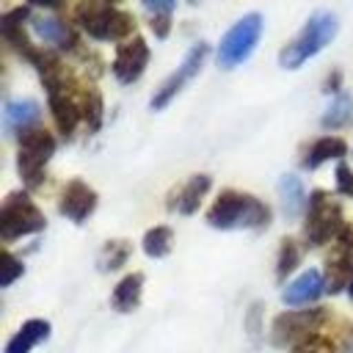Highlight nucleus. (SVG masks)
Masks as SVG:
<instances>
[{
    "label": "nucleus",
    "instance_id": "1",
    "mask_svg": "<svg viewBox=\"0 0 353 353\" xmlns=\"http://www.w3.org/2000/svg\"><path fill=\"white\" fill-rule=\"evenodd\" d=\"M207 223L215 229H262L270 223V207L251 193L223 190L210 207Z\"/></svg>",
    "mask_w": 353,
    "mask_h": 353
},
{
    "label": "nucleus",
    "instance_id": "2",
    "mask_svg": "<svg viewBox=\"0 0 353 353\" xmlns=\"http://www.w3.org/2000/svg\"><path fill=\"white\" fill-rule=\"evenodd\" d=\"M336 30H339V22H336V17L331 11H314L306 19V25L301 28V33L281 50L279 63L284 69H298L301 63H306L309 58H314L336 36Z\"/></svg>",
    "mask_w": 353,
    "mask_h": 353
},
{
    "label": "nucleus",
    "instance_id": "3",
    "mask_svg": "<svg viewBox=\"0 0 353 353\" xmlns=\"http://www.w3.org/2000/svg\"><path fill=\"white\" fill-rule=\"evenodd\" d=\"M77 22L91 39H99V41H116V39L130 36L132 30V17L108 3L77 6Z\"/></svg>",
    "mask_w": 353,
    "mask_h": 353
},
{
    "label": "nucleus",
    "instance_id": "4",
    "mask_svg": "<svg viewBox=\"0 0 353 353\" xmlns=\"http://www.w3.org/2000/svg\"><path fill=\"white\" fill-rule=\"evenodd\" d=\"M55 152V138L41 130V127H30L19 135V152H17V171L22 176V182L28 188H39L41 185V174L47 160Z\"/></svg>",
    "mask_w": 353,
    "mask_h": 353
},
{
    "label": "nucleus",
    "instance_id": "5",
    "mask_svg": "<svg viewBox=\"0 0 353 353\" xmlns=\"http://www.w3.org/2000/svg\"><path fill=\"white\" fill-rule=\"evenodd\" d=\"M342 207L325 193V190H312L309 193V212H306V240L312 245H325L328 240H336L342 232Z\"/></svg>",
    "mask_w": 353,
    "mask_h": 353
},
{
    "label": "nucleus",
    "instance_id": "6",
    "mask_svg": "<svg viewBox=\"0 0 353 353\" xmlns=\"http://www.w3.org/2000/svg\"><path fill=\"white\" fill-rule=\"evenodd\" d=\"M44 229V215L41 210L28 199V193H8V199L0 207V237L6 243L36 234Z\"/></svg>",
    "mask_w": 353,
    "mask_h": 353
},
{
    "label": "nucleus",
    "instance_id": "7",
    "mask_svg": "<svg viewBox=\"0 0 353 353\" xmlns=\"http://www.w3.org/2000/svg\"><path fill=\"white\" fill-rule=\"evenodd\" d=\"M259 36H262V17H259V14H245V17H240V19L226 30V36L221 39L218 63H221L223 69H232V66L243 63V61L254 52Z\"/></svg>",
    "mask_w": 353,
    "mask_h": 353
},
{
    "label": "nucleus",
    "instance_id": "8",
    "mask_svg": "<svg viewBox=\"0 0 353 353\" xmlns=\"http://www.w3.org/2000/svg\"><path fill=\"white\" fill-rule=\"evenodd\" d=\"M325 312L323 309H298V312H281L270 325V339L279 347H295L298 342L317 334L323 325Z\"/></svg>",
    "mask_w": 353,
    "mask_h": 353
},
{
    "label": "nucleus",
    "instance_id": "9",
    "mask_svg": "<svg viewBox=\"0 0 353 353\" xmlns=\"http://www.w3.org/2000/svg\"><path fill=\"white\" fill-rule=\"evenodd\" d=\"M207 52H210V47H207L204 41H199V44H193V47L188 50V55H185V61L179 63V69H176V72H174V74L154 91V97H152V110H163V108L182 91V85L190 83V80L196 77V72L201 69Z\"/></svg>",
    "mask_w": 353,
    "mask_h": 353
},
{
    "label": "nucleus",
    "instance_id": "10",
    "mask_svg": "<svg viewBox=\"0 0 353 353\" xmlns=\"http://www.w3.org/2000/svg\"><path fill=\"white\" fill-rule=\"evenodd\" d=\"M146 63H149V47H146V41H143L141 36H132V39H127L124 44L116 47L113 74H116L119 83L130 85V83H135V80L143 74Z\"/></svg>",
    "mask_w": 353,
    "mask_h": 353
},
{
    "label": "nucleus",
    "instance_id": "11",
    "mask_svg": "<svg viewBox=\"0 0 353 353\" xmlns=\"http://www.w3.org/2000/svg\"><path fill=\"white\" fill-rule=\"evenodd\" d=\"M58 210H61V215H66L69 221L83 223V221L97 210V193H94L83 179H72V182L63 188V193H61Z\"/></svg>",
    "mask_w": 353,
    "mask_h": 353
},
{
    "label": "nucleus",
    "instance_id": "12",
    "mask_svg": "<svg viewBox=\"0 0 353 353\" xmlns=\"http://www.w3.org/2000/svg\"><path fill=\"white\" fill-rule=\"evenodd\" d=\"M47 99H50V110H52V119H55V127L63 132V135H72L83 110L80 105L72 99L69 94V85H55V88H47Z\"/></svg>",
    "mask_w": 353,
    "mask_h": 353
},
{
    "label": "nucleus",
    "instance_id": "13",
    "mask_svg": "<svg viewBox=\"0 0 353 353\" xmlns=\"http://www.w3.org/2000/svg\"><path fill=\"white\" fill-rule=\"evenodd\" d=\"M41 116V108L36 99H11L3 108V130L6 135H22L25 130H30V124H36Z\"/></svg>",
    "mask_w": 353,
    "mask_h": 353
},
{
    "label": "nucleus",
    "instance_id": "14",
    "mask_svg": "<svg viewBox=\"0 0 353 353\" xmlns=\"http://www.w3.org/2000/svg\"><path fill=\"white\" fill-rule=\"evenodd\" d=\"M323 292H325V281H323L320 270H306V273H301L295 281H290V284L284 287L281 298H284V303H290V306H301V303L317 301Z\"/></svg>",
    "mask_w": 353,
    "mask_h": 353
},
{
    "label": "nucleus",
    "instance_id": "15",
    "mask_svg": "<svg viewBox=\"0 0 353 353\" xmlns=\"http://www.w3.org/2000/svg\"><path fill=\"white\" fill-rule=\"evenodd\" d=\"M279 199H281V210H284L287 218H298L303 212V207L309 204L303 182L295 174H284L279 179Z\"/></svg>",
    "mask_w": 353,
    "mask_h": 353
},
{
    "label": "nucleus",
    "instance_id": "16",
    "mask_svg": "<svg viewBox=\"0 0 353 353\" xmlns=\"http://www.w3.org/2000/svg\"><path fill=\"white\" fill-rule=\"evenodd\" d=\"M30 25H33V33H36L41 41H47V44H55V47H61V50H66V47L74 44V36H72L69 25L61 22L58 17H36Z\"/></svg>",
    "mask_w": 353,
    "mask_h": 353
},
{
    "label": "nucleus",
    "instance_id": "17",
    "mask_svg": "<svg viewBox=\"0 0 353 353\" xmlns=\"http://www.w3.org/2000/svg\"><path fill=\"white\" fill-rule=\"evenodd\" d=\"M141 290H143V273H130L124 276L110 295V303L116 312H132L141 303Z\"/></svg>",
    "mask_w": 353,
    "mask_h": 353
},
{
    "label": "nucleus",
    "instance_id": "18",
    "mask_svg": "<svg viewBox=\"0 0 353 353\" xmlns=\"http://www.w3.org/2000/svg\"><path fill=\"white\" fill-rule=\"evenodd\" d=\"M50 336V323L47 320H28L6 345V353H30L33 345Z\"/></svg>",
    "mask_w": 353,
    "mask_h": 353
},
{
    "label": "nucleus",
    "instance_id": "19",
    "mask_svg": "<svg viewBox=\"0 0 353 353\" xmlns=\"http://www.w3.org/2000/svg\"><path fill=\"white\" fill-rule=\"evenodd\" d=\"M345 154H347V143H345L342 138H336V135H323V138H317V141L312 143V149H309L303 165H306V168H317V165H323L325 160H331V157H345Z\"/></svg>",
    "mask_w": 353,
    "mask_h": 353
},
{
    "label": "nucleus",
    "instance_id": "20",
    "mask_svg": "<svg viewBox=\"0 0 353 353\" xmlns=\"http://www.w3.org/2000/svg\"><path fill=\"white\" fill-rule=\"evenodd\" d=\"M210 176L207 174H193L190 179H188V185L179 190V196H176V207H179V212L182 215H190V212H196L199 210V204H201V199H204V193L210 190Z\"/></svg>",
    "mask_w": 353,
    "mask_h": 353
},
{
    "label": "nucleus",
    "instance_id": "21",
    "mask_svg": "<svg viewBox=\"0 0 353 353\" xmlns=\"http://www.w3.org/2000/svg\"><path fill=\"white\" fill-rule=\"evenodd\" d=\"M174 8H176V3H171V0H146V3H143V11L152 14V22H149V25H152V33H154L157 39H165V36H168Z\"/></svg>",
    "mask_w": 353,
    "mask_h": 353
},
{
    "label": "nucleus",
    "instance_id": "22",
    "mask_svg": "<svg viewBox=\"0 0 353 353\" xmlns=\"http://www.w3.org/2000/svg\"><path fill=\"white\" fill-rule=\"evenodd\" d=\"M171 243H174V234H171L168 226H154V229H149V232L143 234V251H146V256H152V259L168 256V254H171Z\"/></svg>",
    "mask_w": 353,
    "mask_h": 353
},
{
    "label": "nucleus",
    "instance_id": "23",
    "mask_svg": "<svg viewBox=\"0 0 353 353\" xmlns=\"http://www.w3.org/2000/svg\"><path fill=\"white\" fill-rule=\"evenodd\" d=\"M127 256H130V243L127 240H110L99 251L97 262H99V270H116V268H121L127 262Z\"/></svg>",
    "mask_w": 353,
    "mask_h": 353
},
{
    "label": "nucleus",
    "instance_id": "24",
    "mask_svg": "<svg viewBox=\"0 0 353 353\" xmlns=\"http://www.w3.org/2000/svg\"><path fill=\"white\" fill-rule=\"evenodd\" d=\"M80 110H83V119H85L88 130L97 132V130L102 127V97H99V91L88 88V91L83 94V105H80Z\"/></svg>",
    "mask_w": 353,
    "mask_h": 353
},
{
    "label": "nucleus",
    "instance_id": "25",
    "mask_svg": "<svg viewBox=\"0 0 353 353\" xmlns=\"http://www.w3.org/2000/svg\"><path fill=\"white\" fill-rule=\"evenodd\" d=\"M347 119H350V97H347V94H339V97L328 105V110L323 113V127H325V130H336V127H342Z\"/></svg>",
    "mask_w": 353,
    "mask_h": 353
},
{
    "label": "nucleus",
    "instance_id": "26",
    "mask_svg": "<svg viewBox=\"0 0 353 353\" xmlns=\"http://www.w3.org/2000/svg\"><path fill=\"white\" fill-rule=\"evenodd\" d=\"M301 262V248L295 240L284 237L281 240V248H279V265H276V276L279 279H287L290 270H295V265Z\"/></svg>",
    "mask_w": 353,
    "mask_h": 353
},
{
    "label": "nucleus",
    "instance_id": "27",
    "mask_svg": "<svg viewBox=\"0 0 353 353\" xmlns=\"http://www.w3.org/2000/svg\"><path fill=\"white\" fill-rule=\"evenodd\" d=\"M292 353H336V350H334V345H331L325 336L314 334V336H309V339L298 342V345L292 347Z\"/></svg>",
    "mask_w": 353,
    "mask_h": 353
},
{
    "label": "nucleus",
    "instance_id": "28",
    "mask_svg": "<svg viewBox=\"0 0 353 353\" xmlns=\"http://www.w3.org/2000/svg\"><path fill=\"white\" fill-rule=\"evenodd\" d=\"M28 14H30V8H28V6H17V8L6 11V14L0 17V30H14V28H22V22L28 19Z\"/></svg>",
    "mask_w": 353,
    "mask_h": 353
},
{
    "label": "nucleus",
    "instance_id": "29",
    "mask_svg": "<svg viewBox=\"0 0 353 353\" xmlns=\"http://www.w3.org/2000/svg\"><path fill=\"white\" fill-rule=\"evenodd\" d=\"M17 276H22V265H19V259H17L14 254L6 251V254H3V276H0V284H3V287H11Z\"/></svg>",
    "mask_w": 353,
    "mask_h": 353
},
{
    "label": "nucleus",
    "instance_id": "30",
    "mask_svg": "<svg viewBox=\"0 0 353 353\" xmlns=\"http://www.w3.org/2000/svg\"><path fill=\"white\" fill-rule=\"evenodd\" d=\"M336 190L342 196H353V174H350V168L345 163L336 165Z\"/></svg>",
    "mask_w": 353,
    "mask_h": 353
},
{
    "label": "nucleus",
    "instance_id": "31",
    "mask_svg": "<svg viewBox=\"0 0 353 353\" xmlns=\"http://www.w3.org/2000/svg\"><path fill=\"white\" fill-rule=\"evenodd\" d=\"M347 295H350V301H353V273H350V281H347Z\"/></svg>",
    "mask_w": 353,
    "mask_h": 353
}]
</instances>
